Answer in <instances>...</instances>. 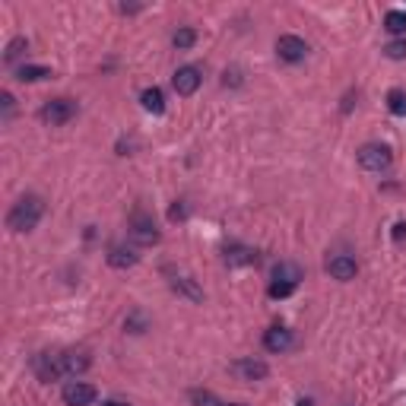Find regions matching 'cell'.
<instances>
[{
    "label": "cell",
    "instance_id": "1",
    "mask_svg": "<svg viewBox=\"0 0 406 406\" xmlns=\"http://www.w3.org/2000/svg\"><path fill=\"white\" fill-rule=\"evenodd\" d=\"M45 216V203L42 197H35V194H25L13 203V210L7 213V229L10 232H32L35 225L42 223Z\"/></svg>",
    "mask_w": 406,
    "mask_h": 406
},
{
    "label": "cell",
    "instance_id": "2",
    "mask_svg": "<svg viewBox=\"0 0 406 406\" xmlns=\"http://www.w3.org/2000/svg\"><path fill=\"white\" fill-rule=\"evenodd\" d=\"M302 280H305V270H302L295 260H280V264L273 267V282H270L267 295H270V299H289L292 292L299 289Z\"/></svg>",
    "mask_w": 406,
    "mask_h": 406
},
{
    "label": "cell",
    "instance_id": "3",
    "mask_svg": "<svg viewBox=\"0 0 406 406\" xmlns=\"http://www.w3.org/2000/svg\"><path fill=\"white\" fill-rule=\"evenodd\" d=\"M390 162H394V153H390V146H384V143H365L362 150H359V166H362L365 172L381 174L390 168Z\"/></svg>",
    "mask_w": 406,
    "mask_h": 406
},
{
    "label": "cell",
    "instance_id": "4",
    "mask_svg": "<svg viewBox=\"0 0 406 406\" xmlns=\"http://www.w3.org/2000/svg\"><path fill=\"white\" fill-rule=\"evenodd\" d=\"M127 235H131V241L137 245V248H153V245L159 241V229H156V223H153V216L140 213V210L131 216Z\"/></svg>",
    "mask_w": 406,
    "mask_h": 406
},
{
    "label": "cell",
    "instance_id": "5",
    "mask_svg": "<svg viewBox=\"0 0 406 406\" xmlns=\"http://www.w3.org/2000/svg\"><path fill=\"white\" fill-rule=\"evenodd\" d=\"M76 102L74 99H51V102H45L42 105V111H38V117H42L45 124H51V127H64V124H70L76 117Z\"/></svg>",
    "mask_w": 406,
    "mask_h": 406
},
{
    "label": "cell",
    "instance_id": "6",
    "mask_svg": "<svg viewBox=\"0 0 406 406\" xmlns=\"http://www.w3.org/2000/svg\"><path fill=\"white\" fill-rule=\"evenodd\" d=\"M200 83H203V70H200L197 64H184V67H178L174 70V76H172V86H174V92L178 95H194V92L200 89Z\"/></svg>",
    "mask_w": 406,
    "mask_h": 406
},
{
    "label": "cell",
    "instance_id": "7",
    "mask_svg": "<svg viewBox=\"0 0 406 406\" xmlns=\"http://www.w3.org/2000/svg\"><path fill=\"white\" fill-rule=\"evenodd\" d=\"M276 54H280V60H286V64H299V60H305L308 45L299 35H280V38H276Z\"/></svg>",
    "mask_w": 406,
    "mask_h": 406
},
{
    "label": "cell",
    "instance_id": "8",
    "mask_svg": "<svg viewBox=\"0 0 406 406\" xmlns=\"http://www.w3.org/2000/svg\"><path fill=\"white\" fill-rule=\"evenodd\" d=\"M38 381H58L64 378V365H60V352H38L32 362Z\"/></svg>",
    "mask_w": 406,
    "mask_h": 406
},
{
    "label": "cell",
    "instance_id": "9",
    "mask_svg": "<svg viewBox=\"0 0 406 406\" xmlns=\"http://www.w3.org/2000/svg\"><path fill=\"white\" fill-rule=\"evenodd\" d=\"M232 374L238 378V381H264L267 374H270V365L260 362V359H238V362H232Z\"/></svg>",
    "mask_w": 406,
    "mask_h": 406
},
{
    "label": "cell",
    "instance_id": "10",
    "mask_svg": "<svg viewBox=\"0 0 406 406\" xmlns=\"http://www.w3.org/2000/svg\"><path fill=\"white\" fill-rule=\"evenodd\" d=\"M137 260H140L137 245H111L108 248V264L115 270H131V267H137Z\"/></svg>",
    "mask_w": 406,
    "mask_h": 406
},
{
    "label": "cell",
    "instance_id": "11",
    "mask_svg": "<svg viewBox=\"0 0 406 406\" xmlns=\"http://www.w3.org/2000/svg\"><path fill=\"white\" fill-rule=\"evenodd\" d=\"M327 273H330L333 280L349 282V280H356L359 264L349 254H337V257H330V260H327Z\"/></svg>",
    "mask_w": 406,
    "mask_h": 406
},
{
    "label": "cell",
    "instance_id": "12",
    "mask_svg": "<svg viewBox=\"0 0 406 406\" xmlns=\"http://www.w3.org/2000/svg\"><path fill=\"white\" fill-rule=\"evenodd\" d=\"M95 400V387L86 381H70L64 387V403L67 406H89Z\"/></svg>",
    "mask_w": 406,
    "mask_h": 406
},
{
    "label": "cell",
    "instance_id": "13",
    "mask_svg": "<svg viewBox=\"0 0 406 406\" xmlns=\"http://www.w3.org/2000/svg\"><path fill=\"white\" fill-rule=\"evenodd\" d=\"M292 343H295L292 330L289 327H280V324L264 333V349L267 352H286V349H292Z\"/></svg>",
    "mask_w": 406,
    "mask_h": 406
},
{
    "label": "cell",
    "instance_id": "14",
    "mask_svg": "<svg viewBox=\"0 0 406 406\" xmlns=\"http://www.w3.org/2000/svg\"><path fill=\"white\" fill-rule=\"evenodd\" d=\"M223 260L229 267H248V264H254L257 260V254H254V248H248V245H229L225 254H223Z\"/></svg>",
    "mask_w": 406,
    "mask_h": 406
},
{
    "label": "cell",
    "instance_id": "15",
    "mask_svg": "<svg viewBox=\"0 0 406 406\" xmlns=\"http://www.w3.org/2000/svg\"><path fill=\"white\" fill-rule=\"evenodd\" d=\"M140 105L146 108V111H153V115H162V111H166V92L159 89V86L143 89L140 92Z\"/></svg>",
    "mask_w": 406,
    "mask_h": 406
},
{
    "label": "cell",
    "instance_id": "16",
    "mask_svg": "<svg viewBox=\"0 0 406 406\" xmlns=\"http://www.w3.org/2000/svg\"><path fill=\"white\" fill-rule=\"evenodd\" d=\"M172 289L178 292V295H184V299H191V302H203V289H200L191 276H174Z\"/></svg>",
    "mask_w": 406,
    "mask_h": 406
},
{
    "label": "cell",
    "instance_id": "17",
    "mask_svg": "<svg viewBox=\"0 0 406 406\" xmlns=\"http://www.w3.org/2000/svg\"><path fill=\"white\" fill-rule=\"evenodd\" d=\"M60 365H64V374H80L89 368V356L86 352H60Z\"/></svg>",
    "mask_w": 406,
    "mask_h": 406
},
{
    "label": "cell",
    "instance_id": "18",
    "mask_svg": "<svg viewBox=\"0 0 406 406\" xmlns=\"http://www.w3.org/2000/svg\"><path fill=\"white\" fill-rule=\"evenodd\" d=\"M48 76H51V67H42V64H23L16 70L19 83H38V80H48Z\"/></svg>",
    "mask_w": 406,
    "mask_h": 406
},
{
    "label": "cell",
    "instance_id": "19",
    "mask_svg": "<svg viewBox=\"0 0 406 406\" xmlns=\"http://www.w3.org/2000/svg\"><path fill=\"white\" fill-rule=\"evenodd\" d=\"M384 29L394 35H406V13L403 10H390L387 16H384Z\"/></svg>",
    "mask_w": 406,
    "mask_h": 406
},
{
    "label": "cell",
    "instance_id": "20",
    "mask_svg": "<svg viewBox=\"0 0 406 406\" xmlns=\"http://www.w3.org/2000/svg\"><path fill=\"white\" fill-rule=\"evenodd\" d=\"M387 108H390V115L406 117V92L403 89H390L387 92Z\"/></svg>",
    "mask_w": 406,
    "mask_h": 406
},
{
    "label": "cell",
    "instance_id": "21",
    "mask_svg": "<svg viewBox=\"0 0 406 406\" xmlns=\"http://www.w3.org/2000/svg\"><path fill=\"white\" fill-rule=\"evenodd\" d=\"M25 51H29V42H25L23 35H19V38H13V42L7 45V51H3V60H7V64H16Z\"/></svg>",
    "mask_w": 406,
    "mask_h": 406
},
{
    "label": "cell",
    "instance_id": "22",
    "mask_svg": "<svg viewBox=\"0 0 406 406\" xmlns=\"http://www.w3.org/2000/svg\"><path fill=\"white\" fill-rule=\"evenodd\" d=\"M194 42H197V32H194V29H178V32L172 35V45L178 51H191Z\"/></svg>",
    "mask_w": 406,
    "mask_h": 406
},
{
    "label": "cell",
    "instance_id": "23",
    "mask_svg": "<svg viewBox=\"0 0 406 406\" xmlns=\"http://www.w3.org/2000/svg\"><path fill=\"white\" fill-rule=\"evenodd\" d=\"M384 54H387L390 60H406V38H397V42H390L387 48H384Z\"/></svg>",
    "mask_w": 406,
    "mask_h": 406
},
{
    "label": "cell",
    "instance_id": "24",
    "mask_svg": "<svg viewBox=\"0 0 406 406\" xmlns=\"http://www.w3.org/2000/svg\"><path fill=\"white\" fill-rule=\"evenodd\" d=\"M124 327H127L131 333H143V330H146V317H143L140 311H133V315L124 321Z\"/></svg>",
    "mask_w": 406,
    "mask_h": 406
},
{
    "label": "cell",
    "instance_id": "25",
    "mask_svg": "<svg viewBox=\"0 0 406 406\" xmlns=\"http://www.w3.org/2000/svg\"><path fill=\"white\" fill-rule=\"evenodd\" d=\"M191 400H194V406H219V400H216L210 390H194Z\"/></svg>",
    "mask_w": 406,
    "mask_h": 406
},
{
    "label": "cell",
    "instance_id": "26",
    "mask_svg": "<svg viewBox=\"0 0 406 406\" xmlns=\"http://www.w3.org/2000/svg\"><path fill=\"white\" fill-rule=\"evenodd\" d=\"M184 216H188V210H184V203H178V207H172V210H168V219H172V223H181Z\"/></svg>",
    "mask_w": 406,
    "mask_h": 406
},
{
    "label": "cell",
    "instance_id": "27",
    "mask_svg": "<svg viewBox=\"0 0 406 406\" xmlns=\"http://www.w3.org/2000/svg\"><path fill=\"white\" fill-rule=\"evenodd\" d=\"M223 83H225V86H229V83L238 86V83H241V74H238V70H225V74H223Z\"/></svg>",
    "mask_w": 406,
    "mask_h": 406
},
{
    "label": "cell",
    "instance_id": "28",
    "mask_svg": "<svg viewBox=\"0 0 406 406\" xmlns=\"http://www.w3.org/2000/svg\"><path fill=\"white\" fill-rule=\"evenodd\" d=\"M0 102H3V117H10V115H13V95H10V92H3V95H0Z\"/></svg>",
    "mask_w": 406,
    "mask_h": 406
},
{
    "label": "cell",
    "instance_id": "29",
    "mask_svg": "<svg viewBox=\"0 0 406 406\" xmlns=\"http://www.w3.org/2000/svg\"><path fill=\"white\" fill-rule=\"evenodd\" d=\"M406 238V223H397L394 225V241H403Z\"/></svg>",
    "mask_w": 406,
    "mask_h": 406
},
{
    "label": "cell",
    "instance_id": "30",
    "mask_svg": "<svg viewBox=\"0 0 406 406\" xmlns=\"http://www.w3.org/2000/svg\"><path fill=\"white\" fill-rule=\"evenodd\" d=\"M102 406H131V403H124V400H105Z\"/></svg>",
    "mask_w": 406,
    "mask_h": 406
},
{
    "label": "cell",
    "instance_id": "31",
    "mask_svg": "<svg viewBox=\"0 0 406 406\" xmlns=\"http://www.w3.org/2000/svg\"><path fill=\"white\" fill-rule=\"evenodd\" d=\"M295 406H315V403H311V400H299V403H295Z\"/></svg>",
    "mask_w": 406,
    "mask_h": 406
},
{
    "label": "cell",
    "instance_id": "32",
    "mask_svg": "<svg viewBox=\"0 0 406 406\" xmlns=\"http://www.w3.org/2000/svg\"><path fill=\"white\" fill-rule=\"evenodd\" d=\"M219 406H248V403H219Z\"/></svg>",
    "mask_w": 406,
    "mask_h": 406
}]
</instances>
